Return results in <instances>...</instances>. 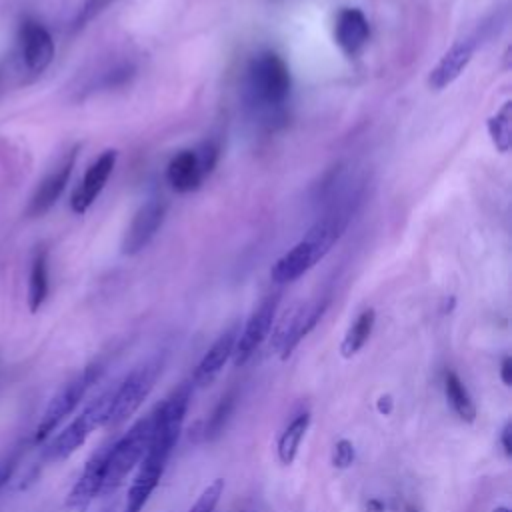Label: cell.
I'll return each instance as SVG.
<instances>
[{"mask_svg":"<svg viewBox=\"0 0 512 512\" xmlns=\"http://www.w3.org/2000/svg\"><path fill=\"white\" fill-rule=\"evenodd\" d=\"M374 322H376L374 308H366L356 316V320L350 324V328L346 330V334L342 338V344H340L342 358H352L364 348V344L368 342V338L374 330Z\"/></svg>","mask_w":512,"mask_h":512,"instance_id":"21","label":"cell"},{"mask_svg":"<svg viewBox=\"0 0 512 512\" xmlns=\"http://www.w3.org/2000/svg\"><path fill=\"white\" fill-rule=\"evenodd\" d=\"M238 334H240L238 324H232L228 330H224L214 340V344L206 350V354L200 358V362L196 364V368L192 372V384L194 386L206 388L216 380V376L220 374V370L224 368L228 358L234 354Z\"/></svg>","mask_w":512,"mask_h":512,"instance_id":"15","label":"cell"},{"mask_svg":"<svg viewBox=\"0 0 512 512\" xmlns=\"http://www.w3.org/2000/svg\"><path fill=\"white\" fill-rule=\"evenodd\" d=\"M364 512H386V506H384V502H382L380 498L372 496V498H368V500H366Z\"/></svg>","mask_w":512,"mask_h":512,"instance_id":"33","label":"cell"},{"mask_svg":"<svg viewBox=\"0 0 512 512\" xmlns=\"http://www.w3.org/2000/svg\"><path fill=\"white\" fill-rule=\"evenodd\" d=\"M160 374V362L150 360L138 368H134L116 388L112 396V408L106 426H120L130 416L138 412L142 402L152 392L156 378Z\"/></svg>","mask_w":512,"mask_h":512,"instance_id":"7","label":"cell"},{"mask_svg":"<svg viewBox=\"0 0 512 512\" xmlns=\"http://www.w3.org/2000/svg\"><path fill=\"white\" fill-rule=\"evenodd\" d=\"M354 460H356L354 444L348 438L336 440V444L332 448V458H330L332 466L338 468V470H346V468H350L354 464Z\"/></svg>","mask_w":512,"mask_h":512,"instance_id":"28","label":"cell"},{"mask_svg":"<svg viewBox=\"0 0 512 512\" xmlns=\"http://www.w3.org/2000/svg\"><path fill=\"white\" fill-rule=\"evenodd\" d=\"M76 156H78V146L72 148L66 156H62V160L38 184V188L32 194V198L28 202V208H26V216L28 218L44 216L58 202V198L66 190V184H68V180L72 176V170H74V164H76Z\"/></svg>","mask_w":512,"mask_h":512,"instance_id":"13","label":"cell"},{"mask_svg":"<svg viewBox=\"0 0 512 512\" xmlns=\"http://www.w3.org/2000/svg\"><path fill=\"white\" fill-rule=\"evenodd\" d=\"M18 456H20V450H16L0 460V490L10 482V478L16 470V464H18Z\"/></svg>","mask_w":512,"mask_h":512,"instance_id":"29","label":"cell"},{"mask_svg":"<svg viewBox=\"0 0 512 512\" xmlns=\"http://www.w3.org/2000/svg\"><path fill=\"white\" fill-rule=\"evenodd\" d=\"M476 50V40L474 38H464L452 44V48L438 60V64L430 70L428 84L434 90H442L450 86L468 66L472 60V54Z\"/></svg>","mask_w":512,"mask_h":512,"instance_id":"18","label":"cell"},{"mask_svg":"<svg viewBox=\"0 0 512 512\" xmlns=\"http://www.w3.org/2000/svg\"><path fill=\"white\" fill-rule=\"evenodd\" d=\"M278 302H280V296L270 294L250 314V318L246 320L242 332L238 334L236 346H234V354H232L234 366H238V368L244 366L254 356V352L260 348V344L268 338L272 324H274Z\"/></svg>","mask_w":512,"mask_h":512,"instance_id":"8","label":"cell"},{"mask_svg":"<svg viewBox=\"0 0 512 512\" xmlns=\"http://www.w3.org/2000/svg\"><path fill=\"white\" fill-rule=\"evenodd\" d=\"M404 512H418V510H416V508H414V506H410V504H408V506H406V508H404Z\"/></svg>","mask_w":512,"mask_h":512,"instance_id":"35","label":"cell"},{"mask_svg":"<svg viewBox=\"0 0 512 512\" xmlns=\"http://www.w3.org/2000/svg\"><path fill=\"white\" fill-rule=\"evenodd\" d=\"M48 298V256L46 250H38L30 264L28 276V308L38 312Z\"/></svg>","mask_w":512,"mask_h":512,"instance_id":"23","label":"cell"},{"mask_svg":"<svg viewBox=\"0 0 512 512\" xmlns=\"http://www.w3.org/2000/svg\"><path fill=\"white\" fill-rule=\"evenodd\" d=\"M114 0H86L82 4V8L78 10V14L72 20V32L82 30L88 22H92L100 12H104Z\"/></svg>","mask_w":512,"mask_h":512,"instance_id":"27","label":"cell"},{"mask_svg":"<svg viewBox=\"0 0 512 512\" xmlns=\"http://www.w3.org/2000/svg\"><path fill=\"white\" fill-rule=\"evenodd\" d=\"M500 444H502L504 454L510 458L512 456V422L510 420L500 430Z\"/></svg>","mask_w":512,"mask_h":512,"instance_id":"30","label":"cell"},{"mask_svg":"<svg viewBox=\"0 0 512 512\" xmlns=\"http://www.w3.org/2000/svg\"><path fill=\"white\" fill-rule=\"evenodd\" d=\"M444 394L460 420H464L468 424H472L476 420V404H474L468 388L464 386V382L460 380V376L454 370H448L444 374Z\"/></svg>","mask_w":512,"mask_h":512,"instance_id":"22","label":"cell"},{"mask_svg":"<svg viewBox=\"0 0 512 512\" xmlns=\"http://www.w3.org/2000/svg\"><path fill=\"white\" fill-rule=\"evenodd\" d=\"M18 42H20L22 64L30 74H42L52 64L56 46H54L52 34L38 20L26 18L20 24Z\"/></svg>","mask_w":512,"mask_h":512,"instance_id":"10","label":"cell"},{"mask_svg":"<svg viewBox=\"0 0 512 512\" xmlns=\"http://www.w3.org/2000/svg\"><path fill=\"white\" fill-rule=\"evenodd\" d=\"M166 464H168V460L156 458L152 454H144V458L138 464V472L128 488L124 512H142L144 510V506L148 504L156 486L160 484Z\"/></svg>","mask_w":512,"mask_h":512,"instance_id":"16","label":"cell"},{"mask_svg":"<svg viewBox=\"0 0 512 512\" xmlns=\"http://www.w3.org/2000/svg\"><path fill=\"white\" fill-rule=\"evenodd\" d=\"M224 492V480L222 478H216L212 480L202 492L200 496L196 498V502L188 508V512H214L218 502H220V496Z\"/></svg>","mask_w":512,"mask_h":512,"instance_id":"26","label":"cell"},{"mask_svg":"<svg viewBox=\"0 0 512 512\" xmlns=\"http://www.w3.org/2000/svg\"><path fill=\"white\" fill-rule=\"evenodd\" d=\"M492 144L498 152L506 154L512 146V102L506 100L486 122Z\"/></svg>","mask_w":512,"mask_h":512,"instance_id":"24","label":"cell"},{"mask_svg":"<svg viewBox=\"0 0 512 512\" xmlns=\"http://www.w3.org/2000/svg\"><path fill=\"white\" fill-rule=\"evenodd\" d=\"M500 380L504 386L512 384V358L504 356L500 362Z\"/></svg>","mask_w":512,"mask_h":512,"instance_id":"31","label":"cell"},{"mask_svg":"<svg viewBox=\"0 0 512 512\" xmlns=\"http://www.w3.org/2000/svg\"><path fill=\"white\" fill-rule=\"evenodd\" d=\"M152 422H154V412L134 422L116 442H112L100 494L114 492L124 482V478L140 464L150 444Z\"/></svg>","mask_w":512,"mask_h":512,"instance_id":"4","label":"cell"},{"mask_svg":"<svg viewBox=\"0 0 512 512\" xmlns=\"http://www.w3.org/2000/svg\"><path fill=\"white\" fill-rule=\"evenodd\" d=\"M190 392H192V384H182L162 404L156 406L150 444L146 454H152L162 460H170V454L176 448V442L180 438V432L186 420Z\"/></svg>","mask_w":512,"mask_h":512,"instance_id":"5","label":"cell"},{"mask_svg":"<svg viewBox=\"0 0 512 512\" xmlns=\"http://www.w3.org/2000/svg\"><path fill=\"white\" fill-rule=\"evenodd\" d=\"M292 90L290 68L284 58L272 50L258 52L246 68V96L258 112L280 110Z\"/></svg>","mask_w":512,"mask_h":512,"instance_id":"2","label":"cell"},{"mask_svg":"<svg viewBox=\"0 0 512 512\" xmlns=\"http://www.w3.org/2000/svg\"><path fill=\"white\" fill-rule=\"evenodd\" d=\"M236 400H238V392L236 388H230L226 394H222V398L218 400V404L214 406V410L210 412L208 420L204 422V428H202V438L204 440H214L222 434L234 406H236Z\"/></svg>","mask_w":512,"mask_h":512,"instance_id":"25","label":"cell"},{"mask_svg":"<svg viewBox=\"0 0 512 512\" xmlns=\"http://www.w3.org/2000/svg\"><path fill=\"white\" fill-rule=\"evenodd\" d=\"M100 374H102V366L100 364H90L76 378H72L68 384H64L52 396V400L48 402V406H46V410L40 416V422L36 426V432H34V442L36 444L44 442L60 426V422L64 418H68L78 408V404L86 396L88 388L98 382Z\"/></svg>","mask_w":512,"mask_h":512,"instance_id":"6","label":"cell"},{"mask_svg":"<svg viewBox=\"0 0 512 512\" xmlns=\"http://www.w3.org/2000/svg\"><path fill=\"white\" fill-rule=\"evenodd\" d=\"M118 160V152L116 150H104L84 172V178L80 180V184L76 186V190L72 192L70 198V208L74 214L82 216L90 210V206L94 204V200L100 196V192L104 190L114 166Z\"/></svg>","mask_w":512,"mask_h":512,"instance_id":"14","label":"cell"},{"mask_svg":"<svg viewBox=\"0 0 512 512\" xmlns=\"http://www.w3.org/2000/svg\"><path fill=\"white\" fill-rule=\"evenodd\" d=\"M110 446H112V442L104 444L102 448H98L88 458V462L84 464L82 474L78 476V480L74 482V486L70 488V492L66 496V508L70 512H84L92 504V500L96 496H100L102 484H104V474H106Z\"/></svg>","mask_w":512,"mask_h":512,"instance_id":"12","label":"cell"},{"mask_svg":"<svg viewBox=\"0 0 512 512\" xmlns=\"http://www.w3.org/2000/svg\"><path fill=\"white\" fill-rule=\"evenodd\" d=\"M310 428V412L308 410H302L298 412L286 426L284 430L280 432L278 436V442H276V454H278V460L280 464L284 466H290L296 456H298V448L306 436Z\"/></svg>","mask_w":512,"mask_h":512,"instance_id":"20","label":"cell"},{"mask_svg":"<svg viewBox=\"0 0 512 512\" xmlns=\"http://www.w3.org/2000/svg\"><path fill=\"white\" fill-rule=\"evenodd\" d=\"M368 38H370V24L364 12L358 8H342L334 22V40L338 48L348 58H354L362 52Z\"/></svg>","mask_w":512,"mask_h":512,"instance_id":"17","label":"cell"},{"mask_svg":"<svg viewBox=\"0 0 512 512\" xmlns=\"http://www.w3.org/2000/svg\"><path fill=\"white\" fill-rule=\"evenodd\" d=\"M348 224V210H334L326 216H322L314 226L304 234L302 240H298L286 254H282L272 270L270 278L276 284H288L298 280L302 274H306L318 260H322L330 248L338 242L342 232Z\"/></svg>","mask_w":512,"mask_h":512,"instance_id":"1","label":"cell"},{"mask_svg":"<svg viewBox=\"0 0 512 512\" xmlns=\"http://www.w3.org/2000/svg\"><path fill=\"white\" fill-rule=\"evenodd\" d=\"M166 216V202L162 198H150L146 200L134 218L130 220L124 238H122V254L134 256L142 252L152 238L158 234L162 222Z\"/></svg>","mask_w":512,"mask_h":512,"instance_id":"11","label":"cell"},{"mask_svg":"<svg viewBox=\"0 0 512 512\" xmlns=\"http://www.w3.org/2000/svg\"><path fill=\"white\" fill-rule=\"evenodd\" d=\"M330 306V298H322V300H316L312 304H306V306H300L290 318H286L282 322V326L276 330L274 334V340L270 344V348L278 350L280 352V358L286 360L294 350L296 346L316 328V324L322 320V316L326 314Z\"/></svg>","mask_w":512,"mask_h":512,"instance_id":"9","label":"cell"},{"mask_svg":"<svg viewBox=\"0 0 512 512\" xmlns=\"http://www.w3.org/2000/svg\"><path fill=\"white\" fill-rule=\"evenodd\" d=\"M116 388V386H114ZM114 388H108L104 392H100L94 400H90L82 412L70 422L66 424L44 448V460L48 462H60L66 460L68 456H72L86 440L88 436L100 428L106 426L108 416H110V408H112V396H114Z\"/></svg>","mask_w":512,"mask_h":512,"instance_id":"3","label":"cell"},{"mask_svg":"<svg viewBox=\"0 0 512 512\" xmlns=\"http://www.w3.org/2000/svg\"><path fill=\"white\" fill-rule=\"evenodd\" d=\"M492 512H510V508L508 506H496Z\"/></svg>","mask_w":512,"mask_h":512,"instance_id":"34","label":"cell"},{"mask_svg":"<svg viewBox=\"0 0 512 512\" xmlns=\"http://www.w3.org/2000/svg\"><path fill=\"white\" fill-rule=\"evenodd\" d=\"M392 408H394V400L390 394H382L378 400H376V410L382 414V416H390L392 414Z\"/></svg>","mask_w":512,"mask_h":512,"instance_id":"32","label":"cell"},{"mask_svg":"<svg viewBox=\"0 0 512 512\" xmlns=\"http://www.w3.org/2000/svg\"><path fill=\"white\" fill-rule=\"evenodd\" d=\"M206 176L208 172L200 164L196 150H180L166 166V180L180 194L196 190Z\"/></svg>","mask_w":512,"mask_h":512,"instance_id":"19","label":"cell"}]
</instances>
